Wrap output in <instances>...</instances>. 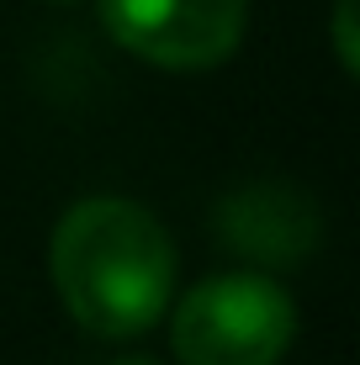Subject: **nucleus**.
Masks as SVG:
<instances>
[{
	"mask_svg": "<svg viewBox=\"0 0 360 365\" xmlns=\"http://www.w3.org/2000/svg\"><path fill=\"white\" fill-rule=\"evenodd\" d=\"M53 286L80 329L133 339L175 292V244L138 201L91 196L53 233Z\"/></svg>",
	"mask_w": 360,
	"mask_h": 365,
	"instance_id": "1",
	"label": "nucleus"
},
{
	"mask_svg": "<svg viewBox=\"0 0 360 365\" xmlns=\"http://www.w3.org/2000/svg\"><path fill=\"white\" fill-rule=\"evenodd\" d=\"M292 334V297L265 275H212L175 312V355L185 365H276Z\"/></svg>",
	"mask_w": 360,
	"mask_h": 365,
	"instance_id": "2",
	"label": "nucleus"
},
{
	"mask_svg": "<svg viewBox=\"0 0 360 365\" xmlns=\"http://www.w3.org/2000/svg\"><path fill=\"white\" fill-rule=\"evenodd\" d=\"M101 21L159 69H212L244 37V0H101Z\"/></svg>",
	"mask_w": 360,
	"mask_h": 365,
	"instance_id": "3",
	"label": "nucleus"
},
{
	"mask_svg": "<svg viewBox=\"0 0 360 365\" xmlns=\"http://www.w3.org/2000/svg\"><path fill=\"white\" fill-rule=\"evenodd\" d=\"M217 238L233 255L259 259V265H297L318 249V212L302 191L259 180L217 207Z\"/></svg>",
	"mask_w": 360,
	"mask_h": 365,
	"instance_id": "4",
	"label": "nucleus"
},
{
	"mask_svg": "<svg viewBox=\"0 0 360 365\" xmlns=\"http://www.w3.org/2000/svg\"><path fill=\"white\" fill-rule=\"evenodd\" d=\"M355 0H339V11H334V43H339V64L355 69Z\"/></svg>",
	"mask_w": 360,
	"mask_h": 365,
	"instance_id": "5",
	"label": "nucleus"
},
{
	"mask_svg": "<svg viewBox=\"0 0 360 365\" xmlns=\"http://www.w3.org/2000/svg\"><path fill=\"white\" fill-rule=\"evenodd\" d=\"M122 365H154V360H122Z\"/></svg>",
	"mask_w": 360,
	"mask_h": 365,
	"instance_id": "6",
	"label": "nucleus"
}]
</instances>
